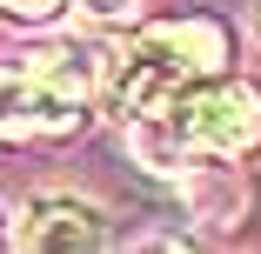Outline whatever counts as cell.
Masks as SVG:
<instances>
[{
	"label": "cell",
	"mask_w": 261,
	"mask_h": 254,
	"mask_svg": "<svg viewBox=\"0 0 261 254\" xmlns=\"http://www.w3.org/2000/svg\"><path fill=\"white\" fill-rule=\"evenodd\" d=\"M134 147H141V161H154V174H181V161H194V154L241 161L261 147V87L215 74V80L174 94L161 114L134 121Z\"/></svg>",
	"instance_id": "obj_1"
},
{
	"label": "cell",
	"mask_w": 261,
	"mask_h": 254,
	"mask_svg": "<svg viewBox=\"0 0 261 254\" xmlns=\"http://www.w3.org/2000/svg\"><path fill=\"white\" fill-rule=\"evenodd\" d=\"M228 61V34L215 20H161V27H147L134 34L114 67H108V107L121 121H147V114H161L174 94L201 87V80H215Z\"/></svg>",
	"instance_id": "obj_2"
},
{
	"label": "cell",
	"mask_w": 261,
	"mask_h": 254,
	"mask_svg": "<svg viewBox=\"0 0 261 254\" xmlns=\"http://www.w3.org/2000/svg\"><path fill=\"white\" fill-rule=\"evenodd\" d=\"M100 87V67L81 47H54V54L0 61V134H67L87 114V94Z\"/></svg>",
	"instance_id": "obj_3"
},
{
	"label": "cell",
	"mask_w": 261,
	"mask_h": 254,
	"mask_svg": "<svg viewBox=\"0 0 261 254\" xmlns=\"http://www.w3.org/2000/svg\"><path fill=\"white\" fill-rule=\"evenodd\" d=\"M27 254H100V208L74 194H40L20 221Z\"/></svg>",
	"instance_id": "obj_4"
},
{
	"label": "cell",
	"mask_w": 261,
	"mask_h": 254,
	"mask_svg": "<svg viewBox=\"0 0 261 254\" xmlns=\"http://www.w3.org/2000/svg\"><path fill=\"white\" fill-rule=\"evenodd\" d=\"M121 254H194L181 234H141V241H127Z\"/></svg>",
	"instance_id": "obj_5"
},
{
	"label": "cell",
	"mask_w": 261,
	"mask_h": 254,
	"mask_svg": "<svg viewBox=\"0 0 261 254\" xmlns=\"http://www.w3.org/2000/svg\"><path fill=\"white\" fill-rule=\"evenodd\" d=\"M61 7H67V0H0V14H20V20H47Z\"/></svg>",
	"instance_id": "obj_6"
},
{
	"label": "cell",
	"mask_w": 261,
	"mask_h": 254,
	"mask_svg": "<svg viewBox=\"0 0 261 254\" xmlns=\"http://www.w3.org/2000/svg\"><path fill=\"white\" fill-rule=\"evenodd\" d=\"M81 7H94V14H114V7H121V0H81Z\"/></svg>",
	"instance_id": "obj_7"
}]
</instances>
